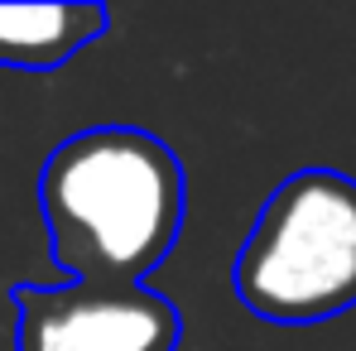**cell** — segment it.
I'll return each instance as SVG.
<instances>
[{
	"mask_svg": "<svg viewBox=\"0 0 356 351\" xmlns=\"http://www.w3.org/2000/svg\"><path fill=\"white\" fill-rule=\"evenodd\" d=\"M19 351H178V308L149 284H19Z\"/></svg>",
	"mask_w": 356,
	"mask_h": 351,
	"instance_id": "3957f363",
	"label": "cell"
},
{
	"mask_svg": "<svg viewBox=\"0 0 356 351\" xmlns=\"http://www.w3.org/2000/svg\"><path fill=\"white\" fill-rule=\"evenodd\" d=\"M39 212L67 284H145L183 231V164L149 130L97 125L44 159Z\"/></svg>",
	"mask_w": 356,
	"mask_h": 351,
	"instance_id": "6da1fadb",
	"label": "cell"
},
{
	"mask_svg": "<svg viewBox=\"0 0 356 351\" xmlns=\"http://www.w3.org/2000/svg\"><path fill=\"white\" fill-rule=\"evenodd\" d=\"M232 284L255 318L280 327L356 308V178L337 169L289 174L255 212Z\"/></svg>",
	"mask_w": 356,
	"mask_h": 351,
	"instance_id": "7a4b0ae2",
	"label": "cell"
},
{
	"mask_svg": "<svg viewBox=\"0 0 356 351\" xmlns=\"http://www.w3.org/2000/svg\"><path fill=\"white\" fill-rule=\"evenodd\" d=\"M106 34L102 5H0V63L19 72L63 67Z\"/></svg>",
	"mask_w": 356,
	"mask_h": 351,
	"instance_id": "277c9868",
	"label": "cell"
}]
</instances>
